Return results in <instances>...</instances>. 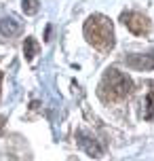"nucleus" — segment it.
Instances as JSON below:
<instances>
[{"mask_svg":"<svg viewBox=\"0 0 154 161\" xmlns=\"http://www.w3.org/2000/svg\"><path fill=\"white\" fill-rule=\"evenodd\" d=\"M122 24H125V28L129 32L137 34V36L150 32V19L146 15H141V13H135V11L133 13H125L122 15Z\"/></svg>","mask_w":154,"mask_h":161,"instance_id":"7ed1b4c3","label":"nucleus"},{"mask_svg":"<svg viewBox=\"0 0 154 161\" xmlns=\"http://www.w3.org/2000/svg\"><path fill=\"white\" fill-rule=\"evenodd\" d=\"M0 80H2V74H0Z\"/></svg>","mask_w":154,"mask_h":161,"instance_id":"1a4fd4ad","label":"nucleus"},{"mask_svg":"<svg viewBox=\"0 0 154 161\" xmlns=\"http://www.w3.org/2000/svg\"><path fill=\"white\" fill-rule=\"evenodd\" d=\"M85 36L91 45L99 51H110L114 47V30L112 24L104 15H91L85 24Z\"/></svg>","mask_w":154,"mask_h":161,"instance_id":"f03ea898","label":"nucleus"},{"mask_svg":"<svg viewBox=\"0 0 154 161\" xmlns=\"http://www.w3.org/2000/svg\"><path fill=\"white\" fill-rule=\"evenodd\" d=\"M36 51H38L36 40L34 38H25V55H28V59H32V57L36 55Z\"/></svg>","mask_w":154,"mask_h":161,"instance_id":"423d86ee","label":"nucleus"},{"mask_svg":"<svg viewBox=\"0 0 154 161\" xmlns=\"http://www.w3.org/2000/svg\"><path fill=\"white\" fill-rule=\"evenodd\" d=\"M23 11L28 15H34L38 11V0H23Z\"/></svg>","mask_w":154,"mask_h":161,"instance_id":"6e6552de","label":"nucleus"},{"mask_svg":"<svg viewBox=\"0 0 154 161\" xmlns=\"http://www.w3.org/2000/svg\"><path fill=\"white\" fill-rule=\"evenodd\" d=\"M125 62L133 70H152L154 68V55L152 53H146V55H129Z\"/></svg>","mask_w":154,"mask_h":161,"instance_id":"20e7f679","label":"nucleus"},{"mask_svg":"<svg viewBox=\"0 0 154 161\" xmlns=\"http://www.w3.org/2000/svg\"><path fill=\"white\" fill-rule=\"evenodd\" d=\"M17 30H19V24H17L13 17H4V19H2V24H0V34H8V36H13Z\"/></svg>","mask_w":154,"mask_h":161,"instance_id":"39448f33","label":"nucleus"},{"mask_svg":"<svg viewBox=\"0 0 154 161\" xmlns=\"http://www.w3.org/2000/svg\"><path fill=\"white\" fill-rule=\"evenodd\" d=\"M144 117H146V119H152V117H154V91H150V96H148V100H146Z\"/></svg>","mask_w":154,"mask_h":161,"instance_id":"0eeeda50","label":"nucleus"},{"mask_svg":"<svg viewBox=\"0 0 154 161\" xmlns=\"http://www.w3.org/2000/svg\"><path fill=\"white\" fill-rule=\"evenodd\" d=\"M131 89H133V83H131L129 76L118 72L116 68H110V70H105L104 79L99 83L97 93L101 97V102H105V104H116V102H122L125 97L129 96Z\"/></svg>","mask_w":154,"mask_h":161,"instance_id":"f257e3e1","label":"nucleus"}]
</instances>
